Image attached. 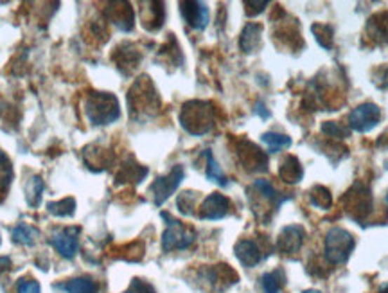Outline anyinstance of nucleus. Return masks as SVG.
<instances>
[{
  "instance_id": "obj_1",
  "label": "nucleus",
  "mask_w": 388,
  "mask_h": 293,
  "mask_svg": "<svg viewBox=\"0 0 388 293\" xmlns=\"http://www.w3.org/2000/svg\"><path fill=\"white\" fill-rule=\"evenodd\" d=\"M180 122L185 131L191 135H203L214 128V110L210 103L189 101L180 114Z\"/></svg>"
},
{
  "instance_id": "obj_2",
  "label": "nucleus",
  "mask_w": 388,
  "mask_h": 293,
  "mask_svg": "<svg viewBox=\"0 0 388 293\" xmlns=\"http://www.w3.org/2000/svg\"><path fill=\"white\" fill-rule=\"evenodd\" d=\"M85 112L86 117L92 124H110V122L117 121L121 110H119L117 98L107 92H94V94L88 96L85 103Z\"/></svg>"
},
{
  "instance_id": "obj_3",
  "label": "nucleus",
  "mask_w": 388,
  "mask_h": 293,
  "mask_svg": "<svg viewBox=\"0 0 388 293\" xmlns=\"http://www.w3.org/2000/svg\"><path fill=\"white\" fill-rule=\"evenodd\" d=\"M354 250V237L345 228L335 227L326 236V257L331 265H342Z\"/></svg>"
},
{
  "instance_id": "obj_4",
  "label": "nucleus",
  "mask_w": 388,
  "mask_h": 293,
  "mask_svg": "<svg viewBox=\"0 0 388 293\" xmlns=\"http://www.w3.org/2000/svg\"><path fill=\"white\" fill-rule=\"evenodd\" d=\"M162 218L168 221V228L162 236V249L163 252H171V250H185L189 249L194 240H196V234L184 227V223L171 216L162 214Z\"/></svg>"
},
{
  "instance_id": "obj_5",
  "label": "nucleus",
  "mask_w": 388,
  "mask_h": 293,
  "mask_svg": "<svg viewBox=\"0 0 388 293\" xmlns=\"http://www.w3.org/2000/svg\"><path fill=\"white\" fill-rule=\"evenodd\" d=\"M381 121V108L374 103H363L356 106L349 115V126L358 134H367L374 130Z\"/></svg>"
},
{
  "instance_id": "obj_6",
  "label": "nucleus",
  "mask_w": 388,
  "mask_h": 293,
  "mask_svg": "<svg viewBox=\"0 0 388 293\" xmlns=\"http://www.w3.org/2000/svg\"><path fill=\"white\" fill-rule=\"evenodd\" d=\"M184 176H185L184 167L175 166L169 175L159 176V178L153 182L152 195H153V202H155L156 207H160V205H162L163 202H166V200H168L169 196L176 191V189H178V185L182 183Z\"/></svg>"
},
{
  "instance_id": "obj_7",
  "label": "nucleus",
  "mask_w": 388,
  "mask_h": 293,
  "mask_svg": "<svg viewBox=\"0 0 388 293\" xmlns=\"http://www.w3.org/2000/svg\"><path fill=\"white\" fill-rule=\"evenodd\" d=\"M79 228H63L53 234L51 237V245L60 252V256L72 259L79 250V240H78Z\"/></svg>"
},
{
  "instance_id": "obj_8",
  "label": "nucleus",
  "mask_w": 388,
  "mask_h": 293,
  "mask_svg": "<svg viewBox=\"0 0 388 293\" xmlns=\"http://www.w3.org/2000/svg\"><path fill=\"white\" fill-rule=\"evenodd\" d=\"M304 237H306V230L300 225H290V227L282 228V233L279 234L277 249L282 254H295L302 249Z\"/></svg>"
},
{
  "instance_id": "obj_9",
  "label": "nucleus",
  "mask_w": 388,
  "mask_h": 293,
  "mask_svg": "<svg viewBox=\"0 0 388 293\" xmlns=\"http://www.w3.org/2000/svg\"><path fill=\"white\" fill-rule=\"evenodd\" d=\"M229 198L220 195V193H213L203 200V204L200 207V218L201 220H221L229 214Z\"/></svg>"
},
{
  "instance_id": "obj_10",
  "label": "nucleus",
  "mask_w": 388,
  "mask_h": 293,
  "mask_svg": "<svg viewBox=\"0 0 388 293\" xmlns=\"http://www.w3.org/2000/svg\"><path fill=\"white\" fill-rule=\"evenodd\" d=\"M182 15L184 20L192 29H205L208 24V8L203 2H184L182 4Z\"/></svg>"
},
{
  "instance_id": "obj_11",
  "label": "nucleus",
  "mask_w": 388,
  "mask_h": 293,
  "mask_svg": "<svg viewBox=\"0 0 388 293\" xmlns=\"http://www.w3.org/2000/svg\"><path fill=\"white\" fill-rule=\"evenodd\" d=\"M236 257L241 261V265L246 268H253L262 261V252L259 249V245L252 240H241L236 245Z\"/></svg>"
},
{
  "instance_id": "obj_12",
  "label": "nucleus",
  "mask_w": 388,
  "mask_h": 293,
  "mask_svg": "<svg viewBox=\"0 0 388 293\" xmlns=\"http://www.w3.org/2000/svg\"><path fill=\"white\" fill-rule=\"evenodd\" d=\"M110 8L112 24L117 25L121 31H130L133 27V11H131L130 4L117 2V4H112Z\"/></svg>"
},
{
  "instance_id": "obj_13",
  "label": "nucleus",
  "mask_w": 388,
  "mask_h": 293,
  "mask_svg": "<svg viewBox=\"0 0 388 293\" xmlns=\"http://www.w3.org/2000/svg\"><path fill=\"white\" fill-rule=\"evenodd\" d=\"M261 33L262 27L259 24H246V27L243 29L241 40H239V45H241L243 53H255L261 45Z\"/></svg>"
},
{
  "instance_id": "obj_14",
  "label": "nucleus",
  "mask_w": 388,
  "mask_h": 293,
  "mask_svg": "<svg viewBox=\"0 0 388 293\" xmlns=\"http://www.w3.org/2000/svg\"><path fill=\"white\" fill-rule=\"evenodd\" d=\"M279 175H281V178L284 180V182L297 183L298 180H302L304 169L295 157H288V159L282 162Z\"/></svg>"
},
{
  "instance_id": "obj_15",
  "label": "nucleus",
  "mask_w": 388,
  "mask_h": 293,
  "mask_svg": "<svg viewBox=\"0 0 388 293\" xmlns=\"http://www.w3.org/2000/svg\"><path fill=\"white\" fill-rule=\"evenodd\" d=\"M60 288L65 289L67 293H98V285L91 277H76L60 285Z\"/></svg>"
},
{
  "instance_id": "obj_16",
  "label": "nucleus",
  "mask_w": 388,
  "mask_h": 293,
  "mask_svg": "<svg viewBox=\"0 0 388 293\" xmlns=\"http://www.w3.org/2000/svg\"><path fill=\"white\" fill-rule=\"evenodd\" d=\"M38 237H40V233L27 223H20L13 228V241L18 245H27V247H31V245L36 243Z\"/></svg>"
},
{
  "instance_id": "obj_17",
  "label": "nucleus",
  "mask_w": 388,
  "mask_h": 293,
  "mask_svg": "<svg viewBox=\"0 0 388 293\" xmlns=\"http://www.w3.org/2000/svg\"><path fill=\"white\" fill-rule=\"evenodd\" d=\"M205 159H207V169H205V175H207V178L210 180V182L218 183V185H223L225 188L227 183H229V180H227V176L223 175V171H221L220 164L216 162V159H214V155L210 153V150H205Z\"/></svg>"
},
{
  "instance_id": "obj_18",
  "label": "nucleus",
  "mask_w": 388,
  "mask_h": 293,
  "mask_svg": "<svg viewBox=\"0 0 388 293\" xmlns=\"http://www.w3.org/2000/svg\"><path fill=\"white\" fill-rule=\"evenodd\" d=\"M41 193H44V180L41 176H31L29 182L25 183V200L31 207H38L41 200Z\"/></svg>"
},
{
  "instance_id": "obj_19",
  "label": "nucleus",
  "mask_w": 388,
  "mask_h": 293,
  "mask_svg": "<svg viewBox=\"0 0 388 293\" xmlns=\"http://www.w3.org/2000/svg\"><path fill=\"white\" fill-rule=\"evenodd\" d=\"M286 281V275L282 270H275V272H268L261 277V286L265 293H281L282 286Z\"/></svg>"
},
{
  "instance_id": "obj_20",
  "label": "nucleus",
  "mask_w": 388,
  "mask_h": 293,
  "mask_svg": "<svg viewBox=\"0 0 388 293\" xmlns=\"http://www.w3.org/2000/svg\"><path fill=\"white\" fill-rule=\"evenodd\" d=\"M262 143L268 146V150L272 153H277L281 150H286L291 146V138L284 134H275V131H268V134H262L261 137Z\"/></svg>"
},
{
  "instance_id": "obj_21",
  "label": "nucleus",
  "mask_w": 388,
  "mask_h": 293,
  "mask_svg": "<svg viewBox=\"0 0 388 293\" xmlns=\"http://www.w3.org/2000/svg\"><path fill=\"white\" fill-rule=\"evenodd\" d=\"M13 180V166L4 151H0V196H6Z\"/></svg>"
},
{
  "instance_id": "obj_22",
  "label": "nucleus",
  "mask_w": 388,
  "mask_h": 293,
  "mask_svg": "<svg viewBox=\"0 0 388 293\" xmlns=\"http://www.w3.org/2000/svg\"><path fill=\"white\" fill-rule=\"evenodd\" d=\"M51 214L58 216V218H65V216H72L74 211H76V202L74 198H63L60 202H51L47 205Z\"/></svg>"
},
{
  "instance_id": "obj_23",
  "label": "nucleus",
  "mask_w": 388,
  "mask_h": 293,
  "mask_svg": "<svg viewBox=\"0 0 388 293\" xmlns=\"http://www.w3.org/2000/svg\"><path fill=\"white\" fill-rule=\"evenodd\" d=\"M253 188L257 189V191L261 193V195L265 196L266 200H270V202H274V204L277 205V207L282 204V200H286V198H281V196H279L277 189H275L274 185H272V183L268 182V180H262V178L255 180V182H253Z\"/></svg>"
},
{
  "instance_id": "obj_24",
  "label": "nucleus",
  "mask_w": 388,
  "mask_h": 293,
  "mask_svg": "<svg viewBox=\"0 0 388 293\" xmlns=\"http://www.w3.org/2000/svg\"><path fill=\"white\" fill-rule=\"evenodd\" d=\"M194 204H196V193H192V191L182 193V195L178 196V200H176V205H178V209H180L182 214H185V216L192 214Z\"/></svg>"
},
{
  "instance_id": "obj_25",
  "label": "nucleus",
  "mask_w": 388,
  "mask_h": 293,
  "mask_svg": "<svg viewBox=\"0 0 388 293\" xmlns=\"http://www.w3.org/2000/svg\"><path fill=\"white\" fill-rule=\"evenodd\" d=\"M322 131L323 134L329 135V137H336V138H343L349 135L347 128L340 126L338 122H323Z\"/></svg>"
},
{
  "instance_id": "obj_26",
  "label": "nucleus",
  "mask_w": 388,
  "mask_h": 293,
  "mask_svg": "<svg viewBox=\"0 0 388 293\" xmlns=\"http://www.w3.org/2000/svg\"><path fill=\"white\" fill-rule=\"evenodd\" d=\"M316 189H319L320 196L313 191L315 193V195H311V202H313V205H315V207H320V209L331 207V195H329V191L323 188H316Z\"/></svg>"
},
{
  "instance_id": "obj_27",
  "label": "nucleus",
  "mask_w": 388,
  "mask_h": 293,
  "mask_svg": "<svg viewBox=\"0 0 388 293\" xmlns=\"http://www.w3.org/2000/svg\"><path fill=\"white\" fill-rule=\"evenodd\" d=\"M17 293H41V288L33 279H20L17 282Z\"/></svg>"
},
{
  "instance_id": "obj_28",
  "label": "nucleus",
  "mask_w": 388,
  "mask_h": 293,
  "mask_svg": "<svg viewBox=\"0 0 388 293\" xmlns=\"http://www.w3.org/2000/svg\"><path fill=\"white\" fill-rule=\"evenodd\" d=\"M124 293H156V292H155V288L149 285V282L140 281V279H135V281L131 282L130 288H128Z\"/></svg>"
},
{
  "instance_id": "obj_29",
  "label": "nucleus",
  "mask_w": 388,
  "mask_h": 293,
  "mask_svg": "<svg viewBox=\"0 0 388 293\" xmlns=\"http://www.w3.org/2000/svg\"><path fill=\"white\" fill-rule=\"evenodd\" d=\"M255 112H257V114L261 115L262 119H268V117H270V112L265 110V105H262V103H261V105H257V108H255Z\"/></svg>"
},
{
  "instance_id": "obj_30",
  "label": "nucleus",
  "mask_w": 388,
  "mask_h": 293,
  "mask_svg": "<svg viewBox=\"0 0 388 293\" xmlns=\"http://www.w3.org/2000/svg\"><path fill=\"white\" fill-rule=\"evenodd\" d=\"M302 293H322V292H319V289H306V292Z\"/></svg>"
},
{
  "instance_id": "obj_31",
  "label": "nucleus",
  "mask_w": 388,
  "mask_h": 293,
  "mask_svg": "<svg viewBox=\"0 0 388 293\" xmlns=\"http://www.w3.org/2000/svg\"><path fill=\"white\" fill-rule=\"evenodd\" d=\"M381 293H388V286H387V288H383V289H381Z\"/></svg>"
},
{
  "instance_id": "obj_32",
  "label": "nucleus",
  "mask_w": 388,
  "mask_h": 293,
  "mask_svg": "<svg viewBox=\"0 0 388 293\" xmlns=\"http://www.w3.org/2000/svg\"><path fill=\"white\" fill-rule=\"evenodd\" d=\"M387 204H388V193H387Z\"/></svg>"
}]
</instances>
